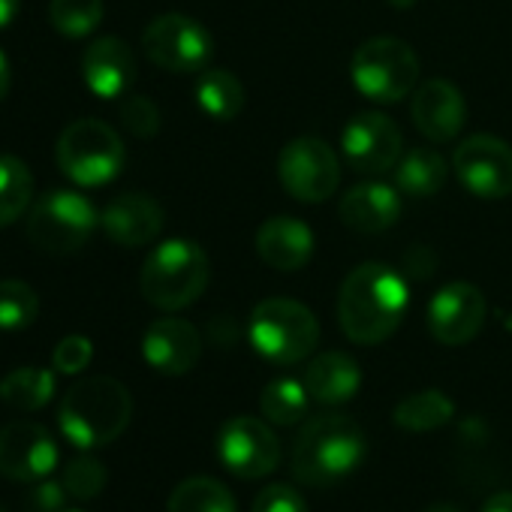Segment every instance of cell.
<instances>
[{"mask_svg":"<svg viewBox=\"0 0 512 512\" xmlns=\"http://www.w3.org/2000/svg\"><path fill=\"white\" fill-rule=\"evenodd\" d=\"M58 467L55 437L31 422H10L0 428V476L13 482H40Z\"/></svg>","mask_w":512,"mask_h":512,"instance_id":"14","label":"cell"},{"mask_svg":"<svg viewBox=\"0 0 512 512\" xmlns=\"http://www.w3.org/2000/svg\"><path fill=\"white\" fill-rule=\"evenodd\" d=\"M305 386L311 401L338 407L347 404L362 386V368L347 353H323L305 371Z\"/></svg>","mask_w":512,"mask_h":512,"instance_id":"22","label":"cell"},{"mask_svg":"<svg viewBox=\"0 0 512 512\" xmlns=\"http://www.w3.org/2000/svg\"><path fill=\"white\" fill-rule=\"evenodd\" d=\"M455 416V404L446 392L440 389H425V392H416V395H407L398 401L392 419L401 431H410V434H428V431H437L443 425H449Z\"/></svg>","mask_w":512,"mask_h":512,"instance_id":"23","label":"cell"},{"mask_svg":"<svg viewBox=\"0 0 512 512\" xmlns=\"http://www.w3.org/2000/svg\"><path fill=\"white\" fill-rule=\"evenodd\" d=\"M308 404H311V395H308V386L293 380V377H281V380H272L263 395H260V410L263 416L272 422V425H299L308 413Z\"/></svg>","mask_w":512,"mask_h":512,"instance_id":"29","label":"cell"},{"mask_svg":"<svg viewBox=\"0 0 512 512\" xmlns=\"http://www.w3.org/2000/svg\"><path fill=\"white\" fill-rule=\"evenodd\" d=\"M217 458L238 479H263L281 464V440L269 419L235 416L217 431Z\"/></svg>","mask_w":512,"mask_h":512,"instance_id":"10","label":"cell"},{"mask_svg":"<svg viewBox=\"0 0 512 512\" xmlns=\"http://www.w3.org/2000/svg\"><path fill=\"white\" fill-rule=\"evenodd\" d=\"M97 226H100V214L94 202L79 190H49L34 202L28 214L31 244L52 256L82 250Z\"/></svg>","mask_w":512,"mask_h":512,"instance_id":"7","label":"cell"},{"mask_svg":"<svg viewBox=\"0 0 512 512\" xmlns=\"http://www.w3.org/2000/svg\"><path fill=\"white\" fill-rule=\"evenodd\" d=\"M485 296L464 281L446 284L428 305V329L446 347H461L473 341L485 326Z\"/></svg>","mask_w":512,"mask_h":512,"instance_id":"15","label":"cell"},{"mask_svg":"<svg viewBox=\"0 0 512 512\" xmlns=\"http://www.w3.org/2000/svg\"><path fill=\"white\" fill-rule=\"evenodd\" d=\"M410 118L425 139L452 142L467 121V106H464L461 91L452 82L428 79L413 91Z\"/></svg>","mask_w":512,"mask_h":512,"instance_id":"17","label":"cell"},{"mask_svg":"<svg viewBox=\"0 0 512 512\" xmlns=\"http://www.w3.org/2000/svg\"><path fill=\"white\" fill-rule=\"evenodd\" d=\"M401 217V196L395 187L365 181L341 199V220L356 232H383Z\"/></svg>","mask_w":512,"mask_h":512,"instance_id":"21","label":"cell"},{"mask_svg":"<svg viewBox=\"0 0 512 512\" xmlns=\"http://www.w3.org/2000/svg\"><path fill=\"white\" fill-rule=\"evenodd\" d=\"M55 398V371L49 368H16L0 380V401L13 410L34 413Z\"/></svg>","mask_w":512,"mask_h":512,"instance_id":"25","label":"cell"},{"mask_svg":"<svg viewBox=\"0 0 512 512\" xmlns=\"http://www.w3.org/2000/svg\"><path fill=\"white\" fill-rule=\"evenodd\" d=\"M94 359V344L85 335H67L64 341H58L55 353H52V365L58 374L76 377L82 374Z\"/></svg>","mask_w":512,"mask_h":512,"instance_id":"34","label":"cell"},{"mask_svg":"<svg viewBox=\"0 0 512 512\" xmlns=\"http://www.w3.org/2000/svg\"><path fill=\"white\" fill-rule=\"evenodd\" d=\"M166 512H238L232 491L211 476H190L169 494Z\"/></svg>","mask_w":512,"mask_h":512,"instance_id":"27","label":"cell"},{"mask_svg":"<svg viewBox=\"0 0 512 512\" xmlns=\"http://www.w3.org/2000/svg\"><path fill=\"white\" fill-rule=\"evenodd\" d=\"M67 500H70V491L64 488V482L40 479V485L31 488L25 509L28 512H67Z\"/></svg>","mask_w":512,"mask_h":512,"instance_id":"36","label":"cell"},{"mask_svg":"<svg viewBox=\"0 0 512 512\" xmlns=\"http://www.w3.org/2000/svg\"><path fill=\"white\" fill-rule=\"evenodd\" d=\"M133 416V398L115 377H85L73 383L58 407V425L64 437L88 452L118 440Z\"/></svg>","mask_w":512,"mask_h":512,"instance_id":"3","label":"cell"},{"mask_svg":"<svg viewBox=\"0 0 512 512\" xmlns=\"http://www.w3.org/2000/svg\"><path fill=\"white\" fill-rule=\"evenodd\" d=\"M64 488L70 491L73 500H94L103 494L109 473L106 464L94 455H76L64 464V476H61Z\"/></svg>","mask_w":512,"mask_h":512,"instance_id":"32","label":"cell"},{"mask_svg":"<svg viewBox=\"0 0 512 512\" xmlns=\"http://www.w3.org/2000/svg\"><path fill=\"white\" fill-rule=\"evenodd\" d=\"M407 284L404 278L383 266L365 263L356 266L338 293V323L353 344L374 347L395 335L407 314Z\"/></svg>","mask_w":512,"mask_h":512,"instance_id":"1","label":"cell"},{"mask_svg":"<svg viewBox=\"0 0 512 512\" xmlns=\"http://www.w3.org/2000/svg\"><path fill=\"white\" fill-rule=\"evenodd\" d=\"M67 512H82V509H67Z\"/></svg>","mask_w":512,"mask_h":512,"instance_id":"42","label":"cell"},{"mask_svg":"<svg viewBox=\"0 0 512 512\" xmlns=\"http://www.w3.org/2000/svg\"><path fill=\"white\" fill-rule=\"evenodd\" d=\"M10 85H13V64L4 55V49H0V103H4V97L10 94Z\"/></svg>","mask_w":512,"mask_h":512,"instance_id":"39","label":"cell"},{"mask_svg":"<svg viewBox=\"0 0 512 512\" xmlns=\"http://www.w3.org/2000/svg\"><path fill=\"white\" fill-rule=\"evenodd\" d=\"M446 160L434 148H413L395 166V184L407 196H434L446 184Z\"/></svg>","mask_w":512,"mask_h":512,"instance_id":"24","label":"cell"},{"mask_svg":"<svg viewBox=\"0 0 512 512\" xmlns=\"http://www.w3.org/2000/svg\"><path fill=\"white\" fill-rule=\"evenodd\" d=\"M350 76L362 97L374 103H398L413 94L419 82V58L404 40L374 37L356 49Z\"/></svg>","mask_w":512,"mask_h":512,"instance_id":"8","label":"cell"},{"mask_svg":"<svg viewBox=\"0 0 512 512\" xmlns=\"http://www.w3.org/2000/svg\"><path fill=\"white\" fill-rule=\"evenodd\" d=\"M85 88L100 100H121L136 82V55L118 37H100L82 55Z\"/></svg>","mask_w":512,"mask_h":512,"instance_id":"18","label":"cell"},{"mask_svg":"<svg viewBox=\"0 0 512 512\" xmlns=\"http://www.w3.org/2000/svg\"><path fill=\"white\" fill-rule=\"evenodd\" d=\"M389 7H395V10H410V7H416L419 0H386Z\"/></svg>","mask_w":512,"mask_h":512,"instance_id":"40","label":"cell"},{"mask_svg":"<svg viewBox=\"0 0 512 512\" xmlns=\"http://www.w3.org/2000/svg\"><path fill=\"white\" fill-rule=\"evenodd\" d=\"M40 317V296L25 281H0V332H22Z\"/></svg>","mask_w":512,"mask_h":512,"instance_id":"31","label":"cell"},{"mask_svg":"<svg viewBox=\"0 0 512 512\" xmlns=\"http://www.w3.org/2000/svg\"><path fill=\"white\" fill-rule=\"evenodd\" d=\"M58 169L79 187H103L124 169V142L115 127L100 118L73 121L55 145Z\"/></svg>","mask_w":512,"mask_h":512,"instance_id":"6","label":"cell"},{"mask_svg":"<svg viewBox=\"0 0 512 512\" xmlns=\"http://www.w3.org/2000/svg\"><path fill=\"white\" fill-rule=\"evenodd\" d=\"M458 181L479 199H503L512 193V148L494 136H470L452 154Z\"/></svg>","mask_w":512,"mask_h":512,"instance_id":"13","label":"cell"},{"mask_svg":"<svg viewBox=\"0 0 512 512\" xmlns=\"http://www.w3.org/2000/svg\"><path fill=\"white\" fill-rule=\"evenodd\" d=\"M425 512H461V509L452 506V503H434V506H428Z\"/></svg>","mask_w":512,"mask_h":512,"instance_id":"41","label":"cell"},{"mask_svg":"<svg viewBox=\"0 0 512 512\" xmlns=\"http://www.w3.org/2000/svg\"><path fill=\"white\" fill-rule=\"evenodd\" d=\"M208 278V256L196 241L166 238L145 256L139 290L148 305L160 311H181L205 293Z\"/></svg>","mask_w":512,"mask_h":512,"instance_id":"4","label":"cell"},{"mask_svg":"<svg viewBox=\"0 0 512 512\" xmlns=\"http://www.w3.org/2000/svg\"><path fill=\"white\" fill-rule=\"evenodd\" d=\"M281 184L299 202H326L341 181L338 154L314 136H302L284 145L278 160Z\"/></svg>","mask_w":512,"mask_h":512,"instance_id":"11","label":"cell"},{"mask_svg":"<svg viewBox=\"0 0 512 512\" xmlns=\"http://www.w3.org/2000/svg\"><path fill=\"white\" fill-rule=\"evenodd\" d=\"M142 356L154 371L166 377H181L196 368L202 356V338L193 323L178 317H163L145 329Z\"/></svg>","mask_w":512,"mask_h":512,"instance_id":"16","label":"cell"},{"mask_svg":"<svg viewBox=\"0 0 512 512\" xmlns=\"http://www.w3.org/2000/svg\"><path fill=\"white\" fill-rule=\"evenodd\" d=\"M247 335L253 350L275 365H296L305 362L317 341H320V323L296 299H266L253 308Z\"/></svg>","mask_w":512,"mask_h":512,"instance_id":"5","label":"cell"},{"mask_svg":"<svg viewBox=\"0 0 512 512\" xmlns=\"http://www.w3.org/2000/svg\"><path fill=\"white\" fill-rule=\"evenodd\" d=\"M341 151L350 169L362 175H380L398 166L404 154V136L398 124L383 112H359L341 133Z\"/></svg>","mask_w":512,"mask_h":512,"instance_id":"12","label":"cell"},{"mask_svg":"<svg viewBox=\"0 0 512 512\" xmlns=\"http://www.w3.org/2000/svg\"><path fill=\"white\" fill-rule=\"evenodd\" d=\"M0 512H4V506H0Z\"/></svg>","mask_w":512,"mask_h":512,"instance_id":"43","label":"cell"},{"mask_svg":"<svg viewBox=\"0 0 512 512\" xmlns=\"http://www.w3.org/2000/svg\"><path fill=\"white\" fill-rule=\"evenodd\" d=\"M22 10V0H0V31H7Z\"/></svg>","mask_w":512,"mask_h":512,"instance_id":"37","label":"cell"},{"mask_svg":"<svg viewBox=\"0 0 512 512\" xmlns=\"http://www.w3.org/2000/svg\"><path fill=\"white\" fill-rule=\"evenodd\" d=\"M142 52L151 64L169 73H202L214 55V37L190 16L166 13L142 34Z\"/></svg>","mask_w":512,"mask_h":512,"instance_id":"9","label":"cell"},{"mask_svg":"<svg viewBox=\"0 0 512 512\" xmlns=\"http://www.w3.org/2000/svg\"><path fill=\"white\" fill-rule=\"evenodd\" d=\"M482 512H512V491H497L485 500Z\"/></svg>","mask_w":512,"mask_h":512,"instance_id":"38","label":"cell"},{"mask_svg":"<svg viewBox=\"0 0 512 512\" xmlns=\"http://www.w3.org/2000/svg\"><path fill=\"white\" fill-rule=\"evenodd\" d=\"M314 232L299 217H272L256 232V250H260L263 263H269L278 272H299L308 266L314 256Z\"/></svg>","mask_w":512,"mask_h":512,"instance_id":"20","label":"cell"},{"mask_svg":"<svg viewBox=\"0 0 512 512\" xmlns=\"http://www.w3.org/2000/svg\"><path fill=\"white\" fill-rule=\"evenodd\" d=\"M193 97L199 109L217 121H232L244 109V88L229 70H202Z\"/></svg>","mask_w":512,"mask_h":512,"instance_id":"26","label":"cell"},{"mask_svg":"<svg viewBox=\"0 0 512 512\" xmlns=\"http://www.w3.org/2000/svg\"><path fill=\"white\" fill-rule=\"evenodd\" d=\"M34 199V175L16 154H0V229L16 223Z\"/></svg>","mask_w":512,"mask_h":512,"instance_id":"28","label":"cell"},{"mask_svg":"<svg viewBox=\"0 0 512 512\" xmlns=\"http://www.w3.org/2000/svg\"><path fill=\"white\" fill-rule=\"evenodd\" d=\"M368 455V437L353 416L326 413L311 419L293 446V473L302 485H335L347 479Z\"/></svg>","mask_w":512,"mask_h":512,"instance_id":"2","label":"cell"},{"mask_svg":"<svg viewBox=\"0 0 512 512\" xmlns=\"http://www.w3.org/2000/svg\"><path fill=\"white\" fill-rule=\"evenodd\" d=\"M100 226L121 247H145L163 232V208L148 193H121L103 208Z\"/></svg>","mask_w":512,"mask_h":512,"instance_id":"19","label":"cell"},{"mask_svg":"<svg viewBox=\"0 0 512 512\" xmlns=\"http://www.w3.org/2000/svg\"><path fill=\"white\" fill-rule=\"evenodd\" d=\"M250 512H311V509L293 485L275 482V485H269L256 494Z\"/></svg>","mask_w":512,"mask_h":512,"instance_id":"35","label":"cell"},{"mask_svg":"<svg viewBox=\"0 0 512 512\" xmlns=\"http://www.w3.org/2000/svg\"><path fill=\"white\" fill-rule=\"evenodd\" d=\"M121 124H124L133 136L151 139V136L160 130V109L154 106V100L133 94V97H127V100L121 103Z\"/></svg>","mask_w":512,"mask_h":512,"instance_id":"33","label":"cell"},{"mask_svg":"<svg viewBox=\"0 0 512 512\" xmlns=\"http://www.w3.org/2000/svg\"><path fill=\"white\" fill-rule=\"evenodd\" d=\"M103 0H52L49 22L67 40H85L103 25Z\"/></svg>","mask_w":512,"mask_h":512,"instance_id":"30","label":"cell"}]
</instances>
